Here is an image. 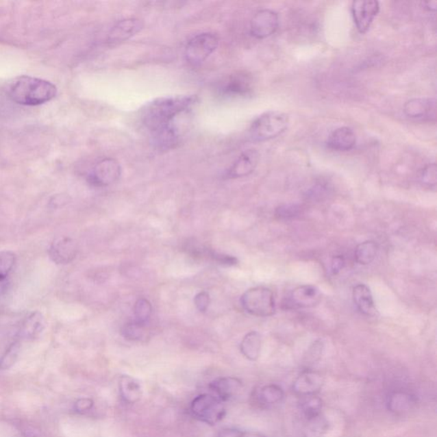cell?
Instances as JSON below:
<instances>
[{
  "mask_svg": "<svg viewBox=\"0 0 437 437\" xmlns=\"http://www.w3.org/2000/svg\"><path fill=\"white\" fill-rule=\"evenodd\" d=\"M197 102L196 96L164 97L149 103L142 112L145 126L153 131L173 123L179 114L192 108Z\"/></svg>",
  "mask_w": 437,
  "mask_h": 437,
  "instance_id": "obj_1",
  "label": "cell"
},
{
  "mask_svg": "<svg viewBox=\"0 0 437 437\" xmlns=\"http://www.w3.org/2000/svg\"><path fill=\"white\" fill-rule=\"evenodd\" d=\"M58 89L53 83L45 79L23 75L10 83L9 98L24 106H38L53 100Z\"/></svg>",
  "mask_w": 437,
  "mask_h": 437,
  "instance_id": "obj_2",
  "label": "cell"
},
{
  "mask_svg": "<svg viewBox=\"0 0 437 437\" xmlns=\"http://www.w3.org/2000/svg\"><path fill=\"white\" fill-rule=\"evenodd\" d=\"M290 119L280 111H269L256 118L249 127V137L256 142H264L279 136L287 129Z\"/></svg>",
  "mask_w": 437,
  "mask_h": 437,
  "instance_id": "obj_3",
  "label": "cell"
},
{
  "mask_svg": "<svg viewBox=\"0 0 437 437\" xmlns=\"http://www.w3.org/2000/svg\"><path fill=\"white\" fill-rule=\"evenodd\" d=\"M241 304L247 313L254 316L269 317L276 312L274 295L266 287L258 286L245 291L241 297Z\"/></svg>",
  "mask_w": 437,
  "mask_h": 437,
  "instance_id": "obj_4",
  "label": "cell"
},
{
  "mask_svg": "<svg viewBox=\"0 0 437 437\" xmlns=\"http://www.w3.org/2000/svg\"><path fill=\"white\" fill-rule=\"evenodd\" d=\"M192 414L199 421L216 425L225 416L224 402L216 395L202 394L193 399L190 404Z\"/></svg>",
  "mask_w": 437,
  "mask_h": 437,
  "instance_id": "obj_5",
  "label": "cell"
},
{
  "mask_svg": "<svg viewBox=\"0 0 437 437\" xmlns=\"http://www.w3.org/2000/svg\"><path fill=\"white\" fill-rule=\"evenodd\" d=\"M218 46L216 34L203 33L194 36L187 43L185 58L189 64L197 66L205 61Z\"/></svg>",
  "mask_w": 437,
  "mask_h": 437,
  "instance_id": "obj_6",
  "label": "cell"
},
{
  "mask_svg": "<svg viewBox=\"0 0 437 437\" xmlns=\"http://www.w3.org/2000/svg\"><path fill=\"white\" fill-rule=\"evenodd\" d=\"M121 166L116 160L106 158L97 164L88 175V182L96 187L112 185L120 179Z\"/></svg>",
  "mask_w": 437,
  "mask_h": 437,
  "instance_id": "obj_7",
  "label": "cell"
},
{
  "mask_svg": "<svg viewBox=\"0 0 437 437\" xmlns=\"http://www.w3.org/2000/svg\"><path fill=\"white\" fill-rule=\"evenodd\" d=\"M379 10V3L375 0H359L353 2V18L360 33L367 32Z\"/></svg>",
  "mask_w": 437,
  "mask_h": 437,
  "instance_id": "obj_8",
  "label": "cell"
},
{
  "mask_svg": "<svg viewBox=\"0 0 437 437\" xmlns=\"http://www.w3.org/2000/svg\"><path fill=\"white\" fill-rule=\"evenodd\" d=\"M279 27V15L272 10H259L253 16L251 23V34L256 39H266L273 36Z\"/></svg>",
  "mask_w": 437,
  "mask_h": 437,
  "instance_id": "obj_9",
  "label": "cell"
},
{
  "mask_svg": "<svg viewBox=\"0 0 437 437\" xmlns=\"http://www.w3.org/2000/svg\"><path fill=\"white\" fill-rule=\"evenodd\" d=\"M78 246L74 239L59 237L51 242L48 255L51 261L58 265H67L74 261L77 255Z\"/></svg>",
  "mask_w": 437,
  "mask_h": 437,
  "instance_id": "obj_10",
  "label": "cell"
},
{
  "mask_svg": "<svg viewBox=\"0 0 437 437\" xmlns=\"http://www.w3.org/2000/svg\"><path fill=\"white\" fill-rule=\"evenodd\" d=\"M436 110V99L432 98L412 99L404 105L408 116L422 121H435Z\"/></svg>",
  "mask_w": 437,
  "mask_h": 437,
  "instance_id": "obj_11",
  "label": "cell"
},
{
  "mask_svg": "<svg viewBox=\"0 0 437 437\" xmlns=\"http://www.w3.org/2000/svg\"><path fill=\"white\" fill-rule=\"evenodd\" d=\"M324 384V379L321 374L314 371H305L298 376L293 383L292 390L299 397L316 395Z\"/></svg>",
  "mask_w": 437,
  "mask_h": 437,
  "instance_id": "obj_12",
  "label": "cell"
},
{
  "mask_svg": "<svg viewBox=\"0 0 437 437\" xmlns=\"http://www.w3.org/2000/svg\"><path fill=\"white\" fill-rule=\"evenodd\" d=\"M260 160L259 152L255 149L242 152L237 160L228 170L227 176L231 179L242 178L251 175L258 166Z\"/></svg>",
  "mask_w": 437,
  "mask_h": 437,
  "instance_id": "obj_13",
  "label": "cell"
},
{
  "mask_svg": "<svg viewBox=\"0 0 437 437\" xmlns=\"http://www.w3.org/2000/svg\"><path fill=\"white\" fill-rule=\"evenodd\" d=\"M214 395L225 402L232 400L240 393L242 388L241 380L234 377H218L210 384Z\"/></svg>",
  "mask_w": 437,
  "mask_h": 437,
  "instance_id": "obj_14",
  "label": "cell"
},
{
  "mask_svg": "<svg viewBox=\"0 0 437 437\" xmlns=\"http://www.w3.org/2000/svg\"><path fill=\"white\" fill-rule=\"evenodd\" d=\"M143 27V23L138 18L121 20L110 31L108 41L111 44L124 42L140 32Z\"/></svg>",
  "mask_w": 437,
  "mask_h": 437,
  "instance_id": "obj_15",
  "label": "cell"
},
{
  "mask_svg": "<svg viewBox=\"0 0 437 437\" xmlns=\"http://www.w3.org/2000/svg\"><path fill=\"white\" fill-rule=\"evenodd\" d=\"M321 292L314 286H301L293 290L290 301L293 307L310 308L317 306L321 301Z\"/></svg>",
  "mask_w": 437,
  "mask_h": 437,
  "instance_id": "obj_16",
  "label": "cell"
},
{
  "mask_svg": "<svg viewBox=\"0 0 437 437\" xmlns=\"http://www.w3.org/2000/svg\"><path fill=\"white\" fill-rule=\"evenodd\" d=\"M151 143L159 151H168L179 143V132L173 123L151 131Z\"/></svg>",
  "mask_w": 437,
  "mask_h": 437,
  "instance_id": "obj_17",
  "label": "cell"
},
{
  "mask_svg": "<svg viewBox=\"0 0 437 437\" xmlns=\"http://www.w3.org/2000/svg\"><path fill=\"white\" fill-rule=\"evenodd\" d=\"M356 144L355 134L351 128L342 127L333 131L327 140V147L333 151H347L352 150Z\"/></svg>",
  "mask_w": 437,
  "mask_h": 437,
  "instance_id": "obj_18",
  "label": "cell"
},
{
  "mask_svg": "<svg viewBox=\"0 0 437 437\" xmlns=\"http://www.w3.org/2000/svg\"><path fill=\"white\" fill-rule=\"evenodd\" d=\"M353 299L360 313L373 316L377 313L372 292L365 284H358L353 290Z\"/></svg>",
  "mask_w": 437,
  "mask_h": 437,
  "instance_id": "obj_19",
  "label": "cell"
},
{
  "mask_svg": "<svg viewBox=\"0 0 437 437\" xmlns=\"http://www.w3.org/2000/svg\"><path fill=\"white\" fill-rule=\"evenodd\" d=\"M46 322L43 314L39 311L33 312L23 321L20 329V338L25 340H34L39 338L44 332Z\"/></svg>",
  "mask_w": 437,
  "mask_h": 437,
  "instance_id": "obj_20",
  "label": "cell"
},
{
  "mask_svg": "<svg viewBox=\"0 0 437 437\" xmlns=\"http://www.w3.org/2000/svg\"><path fill=\"white\" fill-rule=\"evenodd\" d=\"M416 403L414 395L405 391H395L388 395L387 408L395 414H403L414 408Z\"/></svg>",
  "mask_w": 437,
  "mask_h": 437,
  "instance_id": "obj_21",
  "label": "cell"
},
{
  "mask_svg": "<svg viewBox=\"0 0 437 437\" xmlns=\"http://www.w3.org/2000/svg\"><path fill=\"white\" fill-rule=\"evenodd\" d=\"M121 397L128 404L136 403L140 400L142 390L140 383L130 376H121L119 381Z\"/></svg>",
  "mask_w": 437,
  "mask_h": 437,
  "instance_id": "obj_22",
  "label": "cell"
},
{
  "mask_svg": "<svg viewBox=\"0 0 437 437\" xmlns=\"http://www.w3.org/2000/svg\"><path fill=\"white\" fill-rule=\"evenodd\" d=\"M262 349V336L258 332L246 334L240 343V351L246 359L255 362L259 358Z\"/></svg>",
  "mask_w": 437,
  "mask_h": 437,
  "instance_id": "obj_23",
  "label": "cell"
},
{
  "mask_svg": "<svg viewBox=\"0 0 437 437\" xmlns=\"http://www.w3.org/2000/svg\"><path fill=\"white\" fill-rule=\"evenodd\" d=\"M284 397L283 388L277 384H268L256 392V400L263 407H270L282 401Z\"/></svg>",
  "mask_w": 437,
  "mask_h": 437,
  "instance_id": "obj_24",
  "label": "cell"
},
{
  "mask_svg": "<svg viewBox=\"0 0 437 437\" xmlns=\"http://www.w3.org/2000/svg\"><path fill=\"white\" fill-rule=\"evenodd\" d=\"M323 402L316 395L303 397L300 401V409L307 421H311L321 416Z\"/></svg>",
  "mask_w": 437,
  "mask_h": 437,
  "instance_id": "obj_25",
  "label": "cell"
},
{
  "mask_svg": "<svg viewBox=\"0 0 437 437\" xmlns=\"http://www.w3.org/2000/svg\"><path fill=\"white\" fill-rule=\"evenodd\" d=\"M249 91H251V82L245 75L234 76L225 83L223 88L225 95L231 96L246 95Z\"/></svg>",
  "mask_w": 437,
  "mask_h": 437,
  "instance_id": "obj_26",
  "label": "cell"
},
{
  "mask_svg": "<svg viewBox=\"0 0 437 437\" xmlns=\"http://www.w3.org/2000/svg\"><path fill=\"white\" fill-rule=\"evenodd\" d=\"M377 245L375 242L366 241L357 246L355 259L360 265H369L376 258Z\"/></svg>",
  "mask_w": 437,
  "mask_h": 437,
  "instance_id": "obj_27",
  "label": "cell"
},
{
  "mask_svg": "<svg viewBox=\"0 0 437 437\" xmlns=\"http://www.w3.org/2000/svg\"><path fill=\"white\" fill-rule=\"evenodd\" d=\"M121 334L129 341H141L147 338V331L145 325L134 321L128 322L124 325L121 329Z\"/></svg>",
  "mask_w": 437,
  "mask_h": 437,
  "instance_id": "obj_28",
  "label": "cell"
},
{
  "mask_svg": "<svg viewBox=\"0 0 437 437\" xmlns=\"http://www.w3.org/2000/svg\"><path fill=\"white\" fill-rule=\"evenodd\" d=\"M134 314L135 321L138 323L147 325L152 314L151 303L145 298H140L134 304Z\"/></svg>",
  "mask_w": 437,
  "mask_h": 437,
  "instance_id": "obj_29",
  "label": "cell"
},
{
  "mask_svg": "<svg viewBox=\"0 0 437 437\" xmlns=\"http://www.w3.org/2000/svg\"><path fill=\"white\" fill-rule=\"evenodd\" d=\"M21 351V343L16 341L10 345L1 358H0V370H8L15 365Z\"/></svg>",
  "mask_w": 437,
  "mask_h": 437,
  "instance_id": "obj_30",
  "label": "cell"
},
{
  "mask_svg": "<svg viewBox=\"0 0 437 437\" xmlns=\"http://www.w3.org/2000/svg\"><path fill=\"white\" fill-rule=\"evenodd\" d=\"M16 262L15 253L9 251H0V282L9 276L16 264Z\"/></svg>",
  "mask_w": 437,
  "mask_h": 437,
  "instance_id": "obj_31",
  "label": "cell"
},
{
  "mask_svg": "<svg viewBox=\"0 0 437 437\" xmlns=\"http://www.w3.org/2000/svg\"><path fill=\"white\" fill-rule=\"evenodd\" d=\"M308 425L306 429L307 437H321L327 429V422L321 418V416L311 421H308Z\"/></svg>",
  "mask_w": 437,
  "mask_h": 437,
  "instance_id": "obj_32",
  "label": "cell"
},
{
  "mask_svg": "<svg viewBox=\"0 0 437 437\" xmlns=\"http://www.w3.org/2000/svg\"><path fill=\"white\" fill-rule=\"evenodd\" d=\"M323 342L321 341V340L315 341L313 345H311L310 348L308 350L306 357H305L306 363L313 364L317 362L318 360H320L322 356V353H323Z\"/></svg>",
  "mask_w": 437,
  "mask_h": 437,
  "instance_id": "obj_33",
  "label": "cell"
},
{
  "mask_svg": "<svg viewBox=\"0 0 437 437\" xmlns=\"http://www.w3.org/2000/svg\"><path fill=\"white\" fill-rule=\"evenodd\" d=\"M217 437H266L260 433L242 431L235 428H225L218 433Z\"/></svg>",
  "mask_w": 437,
  "mask_h": 437,
  "instance_id": "obj_34",
  "label": "cell"
},
{
  "mask_svg": "<svg viewBox=\"0 0 437 437\" xmlns=\"http://www.w3.org/2000/svg\"><path fill=\"white\" fill-rule=\"evenodd\" d=\"M300 207L296 204H284V205L277 208L276 214L281 218H290L298 216L300 213Z\"/></svg>",
  "mask_w": 437,
  "mask_h": 437,
  "instance_id": "obj_35",
  "label": "cell"
},
{
  "mask_svg": "<svg viewBox=\"0 0 437 437\" xmlns=\"http://www.w3.org/2000/svg\"><path fill=\"white\" fill-rule=\"evenodd\" d=\"M436 165L435 164H432L425 166V168L423 170L421 175L423 183L427 186H436Z\"/></svg>",
  "mask_w": 437,
  "mask_h": 437,
  "instance_id": "obj_36",
  "label": "cell"
},
{
  "mask_svg": "<svg viewBox=\"0 0 437 437\" xmlns=\"http://www.w3.org/2000/svg\"><path fill=\"white\" fill-rule=\"evenodd\" d=\"M194 303H195L197 310L201 312V313H205L210 304V294L206 292V291H202V292L197 294L195 298H194Z\"/></svg>",
  "mask_w": 437,
  "mask_h": 437,
  "instance_id": "obj_37",
  "label": "cell"
},
{
  "mask_svg": "<svg viewBox=\"0 0 437 437\" xmlns=\"http://www.w3.org/2000/svg\"><path fill=\"white\" fill-rule=\"evenodd\" d=\"M93 405H95V401H93L92 399L81 398L75 401L74 408L76 412L82 414L91 411Z\"/></svg>",
  "mask_w": 437,
  "mask_h": 437,
  "instance_id": "obj_38",
  "label": "cell"
},
{
  "mask_svg": "<svg viewBox=\"0 0 437 437\" xmlns=\"http://www.w3.org/2000/svg\"><path fill=\"white\" fill-rule=\"evenodd\" d=\"M345 262L342 256H335L332 262V271L333 274H338L345 266Z\"/></svg>",
  "mask_w": 437,
  "mask_h": 437,
  "instance_id": "obj_39",
  "label": "cell"
},
{
  "mask_svg": "<svg viewBox=\"0 0 437 437\" xmlns=\"http://www.w3.org/2000/svg\"><path fill=\"white\" fill-rule=\"evenodd\" d=\"M423 3H424L425 8H427L429 10H436L437 2L436 1V0H434V1H427V2H424Z\"/></svg>",
  "mask_w": 437,
  "mask_h": 437,
  "instance_id": "obj_40",
  "label": "cell"
}]
</instances>
